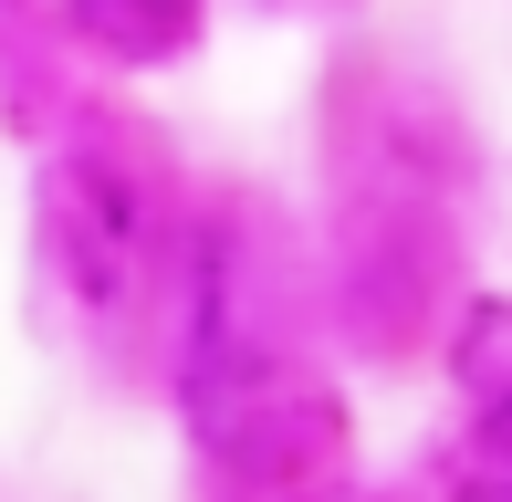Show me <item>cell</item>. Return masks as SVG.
<instances>
[{
    "label": "cell",
    "instance_id": "cell-3",
    "mask_svg": "<svg viewBox=\"0 0 512 502\" xmlns=\"http://www.w3.org/2000/svg\"><path fill=\"white\" fill-rule=\"evenodd\" d=\"M450 387L471 408H512V304L502 293H481L471 314H460V335H450Z\"/></svg>",
    "mask_w": 512,
    "mask_h": 502
},
{
    "label": "cell",
    "instance_id": "cell-2",
    "mask_svg": "<svg viewBox=\"0 0 512 502\" xmlns=\"http://www.w3.org/2000/svg\"><path fill=\"white\" fill-rule=\"evenodd\" d=\"M63 21L105 63H178L199 42V0H63Z\"/></svg>",
    "mask_w": 512,
    "mask_h": 502
},
{
    "label": "cell",
    "instance_id": "cell-4",
    "mask_svg": "<svg viewBox=\"0 0 512 502\" xmlns=\"http://www.w3.org/2000/svg\"><path fill=\"white\" fill-rule=\"evenodd\" d=\"M471 502H512V482H502V492H471Z\"/></svg>",
    "mask_w": 512,
    "mask_h": 502
},
{
    "label": "cell",
    "instance_id": "cell-1",
    "mask_svg": "<svg viewBox=\"0 0 512 502\" xmlns=\"http://www.w3.org/2000/svg\"><path fill=\"white\" fill-rule=\"evenodd\" d=\"M42 251H53L63 293L84 314H126L136 283L157 262V210H147V178L105 147H63L42 168Z\"/></svg>",
    "mask_w": 512,
    "mask_h": 502
}]
</instances>
